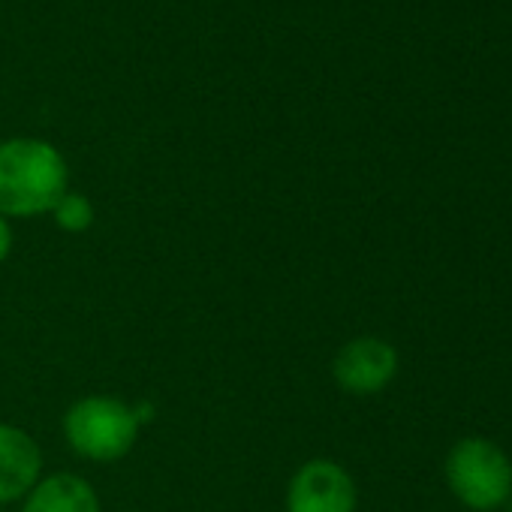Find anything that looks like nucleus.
<instances>
[{"label": "nucleus", "mask_w": 512, "mask_h": 512, "mask_svg": "<svg viewBox=\"0 0 512 512\" xmlns=\"http://www.w3.org/2000/svg\"><path fill=\"white\" fill-rule=\"evenodd\" d=\"M70 190L67 157L46 139L13 136L0 142V214L40 217Z\"/></svg>", "instance_id": "nucleus-1"}, {"label": "nucleus", "mask_w": 512, "mask_h": 512, "mask_svg": "<svg viewBox=\"0 0 512 512\" xmlns=\"http://www.w3.org/2000/svg\"><path fill=\"white\" fill-rule=\"evenodd\" d=\"M139 416L121 398L112 395H85L64 413L67 446L97 464H115L130 455L139 440Z\"/></svg>", "instance_id": "nucleus-2"}, {"label": "nucleus", "mask_w": 512, "mask_h": 512, "mask_svg": "<svg viewBox=\"0 0 512 512\" xmlns=\"http://www.w3.org/2000/svg\"><path fill=\"white\" fill-rule=\"evenodd\" d=\"M452 497L470 512H494L512 497V461L488 437H461L443 464Z\"/></svg>", "instance_id": "nucleus-3"}, {"label": "nucleus", "mask_w": 512, "mask_h": 512, "mask_svg": "<svg viewBox=\"0 0 512 512\" xmlns=\"http://www.w3.org/2000/svg\"><path fill=\"white\" fill-rule=\"evenodd\" d=\"M356 506V479L332 458H311L290 476L287 512H356Z\"/></svg>", "instance_id": "nucleus-4"}, {"label": "nucleus", "mask_w": 512, "mask_h": 512, "mask_svg": "<svg viewBox=\"0 0 512 512\" xmlns=\"http://www.w3.org/2000/svg\"><path fill=\"white\" fill-rule=\"evenodd\" d=\"M398 374V350L377 335H359L347 341L332 359V377L341 392L368 398L380 395Z\"/></svg>", "instance_id": "nucleus-5"}, {"label": "nucleus", "mask_w": 512, "mask_h": 512, "mask_svg": "<svg viewBox=\"0 0 512 512\" xmlns=\"http://www.w3.org/2000/svg\"><path fill=\"white\" fill-rule=\"evenodd\" d=\"M43 476L40 443L19 425L0 422V506L25 500Z\"/></svg>", "instance_id": "nucleus-6"}, {"label": "nucleus", "mask_w": 512, "mask_h": 512, "mask_svg": "<svg viewBox=\"0 0 512 512\" xmlns=\"http://www.w3.org/2000/svg\"><path fill=\"white\" fill-rule=\"evenodd\" d=\"M22 512H103L100 494L79 473H49L28 491Z\"/></svg>", "instance_id": "nucleus-7"}, {"label": "nucleus", "mask_w": 512, "mask_h": 512, "mask_svg": "<svg viewBox=\"0 0 512 512\" xmlns=\"http://www.w3.org/2000/svg\"><path fill=\"white\" fill-rule=\"evenodd\" d=\"M49 214H52V220H55L58 229L73 232V235L88 232V229L94 226V217H97L94 202H91L85 193H79V190H67V193L55 202V208H52Z\"/></svg>", "instance_id": "nucleus-8"}, {"label": "nucleus", "mask_w": 512, "mask_h": 512, "mask_svg": "<svg viewBox=\"0 0 512 512\" xmlns=\"http://www.w3.org/2000/svg\"><path fill=\"white\" fill-rule=\"evenodd\" d=\"M10 250H13V226L4 214H0V263L7 260Z\"/></svg>", "instance_id": "nucleus-9"}, {"label": "nucleus", "mask_w": 512, "mask_h": 512, "mask_svg": "<svg viewBox=\"0 0 512 512\" xmlns=\"http://www.w3.org/2000/svg\"><path fill=\"white\" fill-rule=\"evenodd\" d=\"M506 512H512V497L506 500Z\"/></svg>", "instance_id": "nucleus-10"}, {"label": "nucleus", "mask_w": 512, "mask_h": 512, "mask_svg": "<svg viewBox=\"0 0 512 512\" xmlns=\"http://www.w3.org/2000/svg\"><path fill=\"white\" fill-rule=\"evenodd\" d=\"M0 512H7V509H0Z\"/></svg>", "instance_id": "nucleus-11"}]
</instances>
